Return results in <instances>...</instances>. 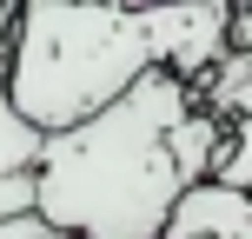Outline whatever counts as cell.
Wrapping results in <instances>:
<instances>
[{"instance_id":"cell-1","label":"cell","mask_w":252,"mask_h":239,"mask_svg":"<svg viewBox=\"0 0 252 239\" xmlns=\"http://www.w3.org/2000/svg\"><path fill=\"white\" fill-rule=\"evenodd\" d=\"M226 120L186 80L153 67L126 100L73 133H53L33 166V219L60 239H166V219L213 179Z\"/></svg>"},{"instance_id":"cell-3","label":"cell","mask_w":252,"mask_h":239,"mask_svg":"<svg viewBox=\"0 0 252 239\" xmlns=\"http://www.w3.org/2000/svg\"><path fill=\"white\" fill-rule=\"evenodd\" d=\"M40 146H47V139L13 113L7 80H0V226L33 219V166H40Z\"/></svg>"},{"instance_id":"cell-5","label":"cell","mask_w":252,"mask_h":239,"mask_svg":"<svg viewBox=\"0 0 252 239\" xmlns=\"http://www.w3.org/2000/svg\"><path fill=\"white\" fill-rule=\"evenodd\" d=\"M213 179L232 186V193H252V120H232V126H226V146H219Z\"/></svg>"},{"instance_id":"cell-2","label":"cell","mask_w":252,"mask_h":239,"mask_svg":"<svg viewBox=\"0 0 252 239\" xmlns=\"http://www.w3.org/2000/svg\"><path fill=\"white\" fill-rule=\"evenodd\" d=\"M153 67H159V40H153L146 7L33 0L20 7V27H13L7 100L40 139H53L126 100Z\"/></svg>"},{"instance_id":"cell-4","label":"cell","mask_w":252,"mask_h":239,"mask_svg":"<svg viewBox=\"0 0 252 239\" xmlns=\"http://www.w3.org/2000/svg\"><path fill=\"white\" fill-rule=\"evenodd\" d=\"M166 239H252V193L199 179L166 219Z\"/></svg>"}]
</instances>
